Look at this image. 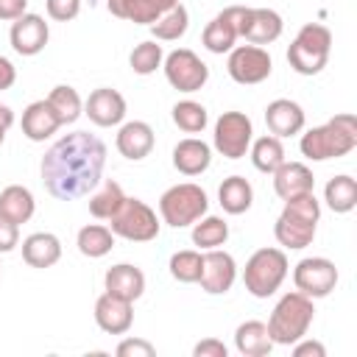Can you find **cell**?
I'll return each instance as SVG.
<instances>
[{
    "mask_svg": "<svg viewBox=\"0 0 357 357\" xmlns=\"http://www.w3.org/2000/svg\"><path fill=\"white\" fill-rule=\"evenodd\" d=\"M106 165V145L89 131H73L56 139L42 156V181L56 201H75L89 195Z\"/></svg>",
    "mask_w": 357,
    "mask_h": 357,
    "instance_id": "6da1fadb",
    "label": "cell"
},
{
    "mask_svg": "<svg viewBox=\"0 0 357 357\" xmlns=\"http://www.w3.org/2000/svg\"><path fill=\"white\" fill-rule=\"evenodd\" d=\"M301 153L312 162H326V159H340L357 148V120L354 114H335L329 123L310 128L301 134L298 142Z\"/></svg>",
    "mask_w": 357,
    "mask_h": 357,
    "instance_id": "7a4b0ae2",
    "label": "cell"
},
{
    "mask_svg": "<svg viewBox=\"0 0 357 357\" xmlns=\"http://www.w3.org/2000/svg\"><path fill=\"white\" fill-rule=\"evenodd\" d=\"M312 318H315V307H312L310 296H304L298 290L284 293L268 318L271 340L279 346H293L296 340H301L307 335Z\"/></svg>",
    "mask_w": 357,
    "mask_h": 357,
    "instance_id": "3957f363",
    "label": "cell"
},
{
    "mask_svg": "<svg viewBox=\"0 0 357 357\" xmlns=\"http://www.w3.org/2000/svg\"><path fill=\"white\" fill-rule=\"evenodd\" d=\"M332 50V31L321 22H307L287 47V61L298 75H318Z\"/></svg>",
    "mask_w": 357,
    "mask_h": 357,
    "instance_id": "277c9868",
    "label": "cell"
},
{
    "mask_svg": "<svg viewBox=\"0 0 357 357\" xmlns=\"http://www.w3.org/2000/svg\"><path fill=\"white\" fill-rule=\"evenodd\" d=\"M287 276V257L282 248H257L243 271V284L254 298L273 296Z\"/></svg>",
    "mask_w": 357,
    "mask_h": 357,
    "instance_id": "5b68a950",
    "label": "cell"
},
{
    "mask_svg": "<svg viewBox=\"0 0 357 357\" xmlns=\"http://www.w3.org/2000/svg\"><path fill=\"white\" fill-rule=\"evenodd\" d=\"M209 209V198L206 192L192 184V181H184V184H173L162 192L159 198V215L167 226L173 229H184V226H192L198 218H204Z\"/></svg>",
    "mask_w": 357,
    "mask_h": 357,
    "instance_id": "8992f818",
    "label": "cell"
},
{
    "mask_svg": "<svg viewBox=\"0 0 357 357\" xmlns=\"http://www.w3.org/2000/svg\"><path fill=\"white\" fill-rule=\"evenodd\" d=\"M109 229H112L114 237H123V240H131V243H151V240L159 237V218L145 201L126 195V201L114 212Z\"/></svg>",
    "mask_w": 357,
    "mask_h": 357,
    "instance_id": "52a82bcc",
    "label": "cell"
},
{
    "mask_svg": "<svg viewBox=\"0 0 357 357\" xmlns=\"http://www.w3.org/2000/svg\"><path fill=\"white\" fill-rule=\"evenodd\" d=\"M215 151L226 159H243L254 139L251 117L243 112H223L215 123Z\"/></svg>",
    "mask_w": 357,
    "mask_h": 357,
    "instance_id": "ba28073f",
    "label": "cell"
},
{
    "mask_svg": "<svg viewBox=\"0 0 357 357\" xmlns=\"http://www.w3.org/2000/svg\"><path fill=\"white\" fill-rule=\"evenodd\" d=\"M165 78L178 92H198L209 81V67L190 47H178L165 56Z\"/></svg>",
    "mask_w": 357,
    "mask_h": 357,
    "instance_id": "9c48e42d",
    "label": "cell"
},
{
    "mask_svg": "<svg viewBox=\"0 0 357 357\" xmlns=\"http://www.w3.org/2000/svg\"><path fill=\"white\" fill-rule=\"evenodd\" d=\"M245 17H248V6H229L220 14H215L201 33L204 47L209 53H229L243 33Z\"/></svg>",
    "mask_w": 357,
    "mask_h": 357,
    "instance_id": "30bf717a",
    "label": "cell"
},
{
    "mask_svg": "<svg viewBox=\"0 0 357 357\" xmlns=\"http://www.w3.org/2000/svg\"><path fill=\"white\" fill-rule=\"evenodd\" d=\"M226 70L237 84L251 86V84H262L271 75L273 61H271V53L259 45H237L229 50Z\"/></svg>",
    "mask_w": 357,
    "mask_h": 357,
    "instance_id": "8fae6325",
    "label": "cell"
},
{
    "mask_svg": "<svg viewBox=\"0 0 357 357\" xmlns=\"http://www.w3.org/2000/svg\"><path fill=\"white\" fill-rule=\"evenodd\" d=\"M293 284L298 293H304L310 298H324L337 284V268L326 257H304L293 268Z\"/></svg>",
    "mask_w": 357,
    "mask_h": 357,
    "instance_id": "7c38bea8",
    "label": "cell"
},
{
    "mask_svg": "<svg viewBox=\"0 0 357 357\" xmlns=\"http://www.w3.org/2000/svg\"><path fill=\"white\" fill-rule=\"evenodd\" d=\"M237 279V262L229 251H220V248H209L201 259V290H206L209 296H220V293H229L231 284Z\"/></svg>",
    "mask_w": 357,
    "mask_h": 357,
    "instance_id": "4fadbf2b",
    "label": "cell"
},
{
    "mask_svg": "<svg viewBox=\"0 0 357 357\" xmlns=\"http://www.w3.org/2000/svg\"><path fill=\"white\" fill-rule=\"evenodd\" d=\"M8 39H11V47L20 53V56H36L45 50L47 39H50V28L45 22V17L39 14H22L11 22V31H8Z\"/></svg>",
    "mask_w": 357,
    "mask_h": 357,
    "instance_id": "5bb4252c",
    "label": "cell"
},
{
    "mask_svg": "<svg viewBox=\"0 0 357 357\" xmlns=\"http://www.w3.org/2000/svg\"><path fill=\"white\" fill-rule=\"evenodd\" d=\"M84 114L100 126V128H112L117 123H123L126 117V98L112 89V86H100V89H92L86 103H84Z\"/></svg>",
    "mask_w": 357,
    "mask_h": 357,
    "instance_id": "9a60e30c",
    "label": "cell"
},
{
    "mask_svg": "<svg viewBox=\"0 0 357 357\" xmlns=\"http://www.w3.org/2000/svg\"><path fill=\"white\" fill-rule=\"evenodd\" d=\"M95 324L106 332V335H126L134 324V310L131 301L117 298L112 293L98 296L95 301Z\"/></svg>",
    "mask_w": 357,
    "mask_h": 357,
    "instance_id": "2e32d148",
    "label": "cell"
},
{
    "mask_svg": "<svg viewBox=\"0 0 357 357\" xmlns=\"http://www.w3.org/2000/svg\"><path fill=\"white\" fill-rule=\"evenodd\" d=\"M265 123L273 137H293L304 128V109L290 98H276L265 109Z\"/></svg>",
    "mask_w": 357,
    "mask_h": 357,
    "instance_id": "e0dca14e",
    "label": "cell"
},
{
    "mask_svg": "<svg viewBox=\"0 0 357 357\" xmlns=\"http://www.w3.org/2000/svg\"><path fill=\"white\" fill-rule=\"evenodd\" d=\"M271 176H273V190L282 201L301 195V192H312V187H315V176L304 162H287L284 159Z\"/></svg>",
    "mask_w": 357,
    "mask_h": 357,
    "instance_id": "ac0fdd59",
    "label": "cell"
},
{
    "mask_svg": "<svg viewBox=\"0 0 357 357\" xmlns=\"http://www.w3.org/2000/svg\"><path fill=\"white\" fill-rule=\"evenodd\" d=\"M282 17L273 11V8H248V17H245V25H243V39L248 45H271L282 36Z\"/></svg>",
    "mask_w": 357,
    "mask_h": 357,
    "instance_id": "d6986e66",
    "label": "cell"
},
{
    "mask_svg": "<svg viewBox=\"0 0 357 357\" xmlns=\"http://www.w3.org/2000/svg\"><path fill=\"white\" fill-rule=\"evenodd\" d=\"M153 142H156L153 128H151L148 123H142V120H131V123L120 126L117 139H114L120 156H126V159H131V162L145 159V156L153 151Z\"/></svg>",
    "mask_w": 357,
    "mask_h": 357,
    "instance_id": "ffe728a7",
    "label": "cell"
},
{
    "mask_svg": "<svg viewBox=\"0 0 357 357\" xmlns=\"http://www.w3.org/2000/svg\"><path fill=\"white\" fill-rule=\"evenodd\" d=\"M103 284H106V293L117 296V298H126V301H137L142 293H145V273L137 268V265H128V262H120V265H112L103 276Z\"/></svg>",
    "mask_w": 357,
    "mask_h": 357,
    "instance_id": "44dd1931",
    "label": "cell"
},
{
    "mask_svg": "<svg viewBox=\"0 0 357 357\" xmlns=\"http://www.w3.org/2000/svg\"><path fill=\"white\" fill-rule=\"evenodd\" d=\"M59 128H61V120L56 117V112L47 103V98L45 100H33V103L25 106V112H22V134L31 142H45Z\"/></svg>",
    "mask_w": 357,
    "mask_h": 357,
    "instance_id": "7402d4cb",
    "label": "cell"
},
{
    "mask_svg": "<svg viewBox=\"0 0 357 357\" xmlns=\"http://www.w3.org/2000/svg\"><path fill=\"white\" fill-rule=\"evenodd\" d=\"M212 162V148L198 139V137H187L173 148V167L184 176H201Z\"/></svg>",
    "mask_w": 357,
    "mask_h": 357,
    "instance_id": "603a6c76",
    "label": "cell"
},
{
    "mask_svg": "<svg viewBox=\"0 0 357 357\" xmlns=\"http://www.w3.org/2000/svg\"><path fill=\"white\" fill-rule=\"evenodd\" d=\"M22 259L31 268H50L61 259V243L50 231H33L22 240Z\"/></svg>",
    "mask_w": 357,
    "mask_h": 357,
    "instance_id": "cb8c5ba5",
    "label": "cell"
},
{
    "mask_svg": "<svg viewBox=\"0 0 357 357\" xmlns=\"http://www.w3.org/2000/svg\"><path fill=\"white\" fill-rule=\"evenodd\" d=\"M234 349L243 357H268L271 349H273L268 324H262V321H243L234 329Z\"/></svg>",
    "mask_w": 357,
    "mask_h": 357,
    "instance_id": "d4e9b609",
    "label": "cell"
},
{
    "mask_svg": "<svg viewBox=\"0 0 357 357\" xmlns=\"http://www.w3.org/2000/svg\"><path fill=\"white\" fill-rule=\"evenodd\" d=\"M273 234L279 240V245L290 248V251H298V248H307L315 237V223L310 220H301L296 215H290L287 209H282V215L276 218V226H273Z\"/></svg>",
    "mask_w": 357,
    "mask_h": 357,
    "instance_id": "484cf974",
    "label": "cell"
},
{
    "mask_svg": "<svg viewBox=\"0 0 357 357\" xmlns=\"http://www.w3.org/2000/svg\"><path fill=\"white\" fill-rule=\"evenodd\" d=\"M218 204L223 206V212L229 215H243L251 209L254 204V187L248 184V178L243 176H229L223 178V184L218 187Z\"/></svg>",
    "mask_w": 357,
    "mask_h": 357,
    "instance_id": "4316f807",
    "label": "cell"
},
{
    "mask_svg": "<svg viewBox=\"0 0 357 357\" xmlns=\"http://www.w3.org/2000/svg\"><path fill=\"white\" fill-rule=\"evenodd\" d=\"M33 209H36V201H33V195H31L28 187L8 184L0 192V215H6L8 220H14L17 226L20 223H28L33 218Z\"/></svg>",
    "mask_w": 357,
    "mask_h": 357,
    "instance_id": "83f0119b",
    "label": "cell"
},
{
    "mask_svg": "<svg viewBox=\"0 0 357 357\" xmlns=\"http://www.w3.org/2000/svg\"><path fill=\"white\" fill-rule=\"evenodd\" d=\"M324 201H326V206H329L332 212H337V215L351 212V209L357 206V181H354L351 176H346V173L329 178L326 187H324Z\"/></svg>",
    "mask_w": 357,
    "mask_h": 357,
    "instance_id": "f1b7e54d",
    "label": "cell"
},
{
    "mask_svg": "<svg viewBox=\"0 0 357 357\" xmlns=\"http://www.w3.org/2000/svg\"><path fill=\"white\" fill-rule=\"evenodd\" d=\"M75 245L84 257L89 259H98V257H106L112 248H114V234L109 226H100V223H89L78 231L75 237Z\"/></svg>",
    "mask_w": 357,
    "mask_h": 357,
    "instance_id": "f546056e",
    "label": "cell"
},
{
    "mask_svg": "<svg viewBox=\"0 0 357 357\" xmlns=\"http://www.w3.org/2000/svg\"><path fill=\"white\" fill-rule=\"evenodd\" d=\"M123 201H126L123 187H120L117 181L106 178V181L100 184V190H95V192L89 195V212H92L98 220H112L114 212L123 206Z\"/></svg>",
    "mask_w": 357,
    "mask_h": 357,
    "instance_id": "4dcf8cb0",
    "label": "cell"
},
{
    "mask_svg": "<svg viewBox=\"0 0 357 357\" xmlns=\"http://www.w3.org/2000/svg\"><path fill=\"white\" fill-rule=\"evenodd\" d=\"M229 240V223L223 218H215V215H204L192 223V243L201 248V251H209V248H220L223 243Z\"/></svg>",
    "mask_w": 357,
    "mask_h": 357,
    "instance_id": "1f68e13d",
    "label": "cell"
},
{
    "mask_svg": "<svg viewBox=\"0 0 357 357\" xmlns=\"http://www.w3.org/2000/svg\"><path fill=\"white\" fill-rule=\"evenodd\" d=\"M251 162L259 173H273L282 162H284V145L279 137L265 134L259 139L251 142Z\"/></svg>",
    "mask_w": 357,
    "mask_h": 357,
    "instance_id": "d6a6232c",
    "label": "cell"
},
{
    "mask_svg": "<svg viewBox=\"0 0 357 357\" xmlns=\"http://www.w3.org/2000/svg\"><path fill=\"white\" fill-rule=\"evenodd\" d=\"M187 25H190V14L181 3H176L170 11H165L153 25H151V33L156 42H176L187 33Z\"/></svg>",
    "mask_w": 357,
    "mask_h": 357,
    "instance_id": "836d02e7",
    "label": "cell"
},
{
    "mask_svg": "<svg viewBox=\"0 0 357 357\" xmlns=\"http://www.w3.org/2000/svg\"><path fill=\"white\" fill-rule=\"evenodd\" d=\"M47 103L53 106V112H56V117L61 120V126L75 123V120L81 117V109H84L81 95H78L73 86H67V84L53 86V89H50V95H47Z\"/></svg>",
    "mask_w": 357,
    "mask_h": 357,
    "instance_id": "e575fe53",
    "label": "cell"
},
{
    "mask_svg": "<svg viewBox=\"0 0 357 357\" xmlns=\"http://www.w3.org/2000/svg\"><path fill=\"white\" fill-rule=\"evenodd\" d=\"M162 61H165V53H162V45H159L156 39L139 42V45L131 50V56H128V64H131V70H134L137 75H151V73H156V70L162 67Z\"/></svg>",
    "mask_w": 357,
    "mask_h": 357,
    "instance_id": "d590c367",
    "label": "cell"
},
{
    "mask_svg": "<svg viewBox=\"0 0 357 357\" xmlns=\"http://www.w3.org/2000/svg\"><path fill=\"white\" fill-rule=\"evenodd\" d=\"M173 123L184 134H201L206 128V123H209V114L198 100H178L173 106Z\"/></svg>",
    "mask_w": 357,
    "mask_h": 357,
    "instance_id": "8d00e7d4",
    "label": "cell"
},
{
    "mask_svg": "<svg viewBox=\"0 0 357 357\" xmlns=\"http://www.w3.org/2000/svg\"><path fill=\"white\" fill-rule=\"evenodd\" d=\"M201 259H204L201 251H192V248L176 251V254L170 257V276H173L176 282H184V284L198 282V276H201Z\"/></svg>",
    "mask_w": 357,
    "mask_h": 357,
    "instance_id": "74e56055",
    "label": "cell"
},
{
    "mask_svg": "<svg viewBox=\"0 0 357 357\" xmlns=\"http://www.w3.org/2000/svg\"><path fill=\"white\" fill-rule=\"evenodd\" d=\"M178 0H134V8H131V17L128 22H137V25H153L165 11H170Z\"/></svg>",
    "mask_w": 357,
    "mask_h": 357,
    "instance_id": "f35d334b",
    "label": "cell"
},
{
    "mask_svg": "<svg viewBox=\"0 0 357 357\" xmlns=\"http://www.w3.org/2000/svg\"><path fill=\"white\" fill-rule=\"evenodd\" d=\"M284 209L301 220H310L318 226V218H321V204L315 198V192H301V195H293L284 201Z\"/></svg>",
    "mask_w": 357,
    "mask_h": 357,
    "instance_id": "ab89813d",
    "label": "cell"
},
{
    "mask_svg": "<svg viewBox=\"0 0 357 357\" xmlns=\"http://www.w3.org/2000/svg\"><path fill=\"white\" fill-rule=\"evenodd\" d=\"M114 351H117V357H153L156 354L153 343H148L142 337H126V340L117 343Z\"/></svg>",
    "mask_w": 357,
    "mask_h": 357,
    "instance_id": "60d3db41",
    "label": "cell"
},
{
    "mask_svg": "<svg viewBox=\"0 0 357 357\" xmlns=\"http://www.w3.org/2000/svg\"><path fill=\"white\" fill-rule=\"evenodd\" d=\"M81 11V0H47V17L56 22H70Z\"/></svg>",
    "mask_w": 357,
    "mask_h": 357,
    "instance_id": "b9f144b4",
    "label": "cell"
},
{
    "mask_svg": "<svg viewBox=\"0 0 357 357\" xmlns=\"http://www.w3.org/2000/svg\"><path fill=\"white\" fill-rule=\"evenodd\" d=\"M17 245H20V226L6 215H0V254L14 251Z\"/></svg>",
    "mask_w": 357,
    "mask_h": 357,
    "instance_id": "7bdbcfd3",
    "label": "cell"
},
{
    "mask_svg": "<svg viewBox=\"0 0 357 357\" xmlns=\"http://www.w3.org/2000/svg\"><path fill=\"white\" fill-rule=\"evenodd\" d=\"M192 354H195V357H226L229 349H226L223 340H218V337H204L201 343H195Z\"/></svg>",
    "mask_w": 357,
    "mask_h": 357,
    "instance_id": "ee69618b",
    "label": "cell"
},
{
    "mask_svg": "<svg viewBox=\"0 0 357 357\" xmlns=\"http://www.w3.org/2000/svg\"><path fill=\"white\" fill-rule=\"evenodd\" d=\"M293 357H326V346L321 340H296L293 343Z\"/></svg>",
    "mask_w": 357,
    "mask_h": 357,
    "instance_id": "f6af8a7d",
    "label": "cell"
},
{
    "mask_svg": "<svg viewBox=\"0 0 357 357\" xmlns=\"http://www.w3.org/2000/svg\"><path fill=\"white\" fill-rule=\"evenodd\" d=\"M28 8V0H0V20H17Z\"/></svg>",
    "mask_w": 357,
    "mask_h": 357,
    "instance_id": "bcb514c9",
    "label": "cell"
},
{
    "mask_svg": "<svg viewBox=\"0 0 357 357\" xmlns=\"http://www.w3.org/2000/svg\"><path fill=\"white\" fill-rule=\"evenodd\" d=\"M14 81H17V67L6 56H0V92L3 89H11Z\"/></svg>",
    "mask_w": 357,
    "mask_h": 357,
    "instance_id": "7dc6e473",
    "label": "cell"
},
{
    "mask_svg": "<svg viewBox=\"0 0 357 357\" xmlns=\"http://www.w3.org/2000/svg\"><path fill=\"white\" fill-rule=\"evenodd\" d=\"M106 6H109V11H112L114 17L128 20V17H131V8H134V0H106Z\"/></svg>",
    "mask_w": 357,
    "mask_h": 357,
    "instance_id": "c3c4849f",
    "label": "cell"
},
{
    "mask_svg": "<svg viewBox=\"0 0 357 357\" xmlns=\"http://www.w3.org/2000/svg\"><path fill=\"white\" fill-rule=\"evenodd\" d=\"M11 126H14V112H11L6 103H0V128H6V131H8Z\"/></svg>",
    "mask_w": 357,
    "mask_h": 357,
    "instance_id": "681fc988",
    "label": "cell"
},
{
    "mask_svg": "<svg viewBox=\"0 0 357 357\" xmlns=\"http://www.w3.org/2000/svg\"><path fill=\"white\" fill-rule=\"evenodd\" d=\"M3 139H6V128H0V145H3Z\"/></svg>",
    "mask_w": 357,
    "mask_h": 357,
    "instance_id": "f907efd6",
    "label": "cell"
}]
</instances>
